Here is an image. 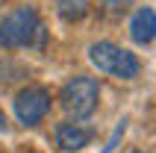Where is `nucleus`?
Here are the masks:
<instances>
[{
	"instance_id": "nucleus-12",
	"label": "nucleus",
	"mask_w": 156,
	"mask_h": 153,
	"mask_svg": "<svg viewBox=\"0 0 156 153\" xmlns=\"http://www.w3.org/2000/svg\"><path fill=\"white\" fill-rule=\"evenodd\" d=\"M127 153H144V150H133V147H130V150H127Z\"/></svg>"
},
{
	"instance_id": "nucleus-6",
	"label": "nucleus",
	"mask_w": 156,
	"mask_h": 153,
	"mask_svg": "<svg viewBox=\"0 0 156 153\" xmlns=\"http://www.w3.org/2000/svg\"><path fill=\"white\" fill-rule=\"evenodd\" d=\"M156 35V15L150 6H141L130 18V38L136 44H150Z\"/></svg>"
},
{
	"instance_id": "nucleus-3",
	"label": "nucleus",
	"mask_w": 156,
	"mask_h": 153,
	"mask_svg": "<svg viewBox=\"0 0 156 153\" xmlns=\"http://www.w3.org/2000/svg\"><path fill=\"white\" fill-rule=\"evenodd\" d=\"M35 24H38V12L33 6H18L12 9L3 21H0V47L15 50V47H27L30 35H33Z\"/></svg>"
},
{
	"instance_id": "nucleus-7",
	"label": "nucleus",
	"mask_w": 156,
	"mask_h": 153,
	"mask_svg": "<svg viewBox=\"0 0 156 153\" xmlns=\"http://www.w3.org/2000/svg\"><path fill=\"white\" fill-rule=\"evenodd\" d=\"M56 12L65 21H80L88 12V0H56Z\"/></svg>"
},
{
	"instance_id": "nucleus-5",
	"label": "nucleus",
	"mask_w": 156,
	"mask_h": 153,
	"mask_svg": "<svg viewBox=\"0 0 156 153\" xmlns=\"http://www.w3.org/2000/svg\"><path fill=\"white\" fill-rule=\"evenodd\" d=\"M91 138H94V130L83 127V124H59V130H56V141L65 153L83 150L86 144H91Z\"/></svg>"
},
{
	"instance_id": "nucleus-4",
	"label": "nucleus",
	"mask_w": 156,
	"mask_h": 153,
	"mask_svg": "<svg viewBox=\"0 0 156 153\" xmlns=\"http://www.w3.org/2000/svg\"><path fill=\"white\" fill-rule=\"evenodd\" d=\"M15 118L24 124V127H35L38 121L50 112V91L44 85H27L15 94Z\"/></svg>"
},
{
	"instance_id": "nucleus-2",
	"label": "nucleus",
	"mask_w": 156,
	"mask_h": 153,
	"mask_svg": "<svg viewBox=\"0 0 156 153\" xmlns=\"http://www.w3.org/2000/svg\"><path fill=\"white\" fill-rule=\"evenodd\" d=\"M97 97H100V85L91 76H74L65 83L59 97L62 112H68L71 118H88L97 109Z\"/></svg>"
},
{
	"instance_id": "nucleus-8",
	"label": "nucleus",
	"mask_w": 156,
	"mask_h": 153,
	"mask_svg": "<svg viewBox=\"0 0 156 153\" xmlns=\"http://www.w3.org/2000/svg\"><path fill=\"white\" fill-rule=\"evenodd\" d=\"M30 47H33V50H44V44H47V27L41 24V21H38V24H35V30H33V35H30Z\"/></svg>"
},
{
	"instance_id": "nucleus-10",
	"label": "nucleus",
	"mask_w": 156,
	"mask_h": 153,
	"mask_svg": "<svg viewBox=\"0 0 156 153\" xmlns=\"http://www.w3.org/2000/svg\"><path fill=\"white\" fill-rule=\"evenodd\" d=\"M124 130H127V118H121L118 121V127H115V133H112V138H109V144L103 147L100 153H112L115 147H118V141H121V136H124Z\"/></svg>"
},
{
	"instance_id": "nucleus-11",
	"label": "nucleus",
	"mask_w": 156,
	"mask_h": 153,
	"mask_svg": "<svg viewBox=\"0 0 156 153\" xmlns=\"http://www.w3.org/2000/svg\"><path fill=\"white\" fill-rule=\"evenodd\" d=\"M6 130V115H3V109H0V133Z\"/></svg>"
},
{
	"instance_id": "nucleus-1",
	"label": "nucleus",
	"mask_w": 156,
	"mask_h": 153,
	"mask_svg": "<svg viewBox=\"0 0 156 153\" xmlns=\"http://www.w3.org/2000/svg\"><path fill=\"white\" fill-rule=\"evenodd\" d=\"M88 59H91L94 68H100L103 74L118 76V80H133V76L139 74L136 53L124 50V47H118L112 41H94L88 47Z\"/></svg>"
},
{
	"instance_id": "nucleus-9",
	"label": "nucleus",
	"mask_w": 156,
	"mask_h": 153,
	"mask_svg": "<svg viewBox=\"0 0 156 153\" xmlns=\"http://www.w3.org/2000/svg\"><path fill=\"white\" fill-rule=\"evenodd\" d=\"M130 3H133V0H103V12H106V15H112V18H118Z\"/></svg>"
}]
</instances>
